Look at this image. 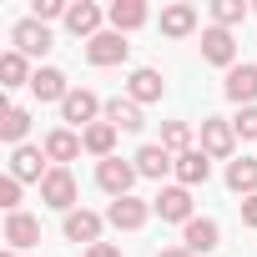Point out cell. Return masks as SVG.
Instances as JSON below:
<instances>
[{
    "label": "cell",
    "mask_w": 257,
    "mask_h": 257,
    "mask_svg": "<svg viewBox=\"0 0 257 257\" xmlns=\"http://www.w3.org/2000/svg\"><path fill=\"white\" fill-rule=\"evenodd\" d=\"M126 56H132V41L121 31H101L96 41H86V61L91 66H121Z\"/></svg>",
    "instance_id": "4"
},
{
    "label": "cell",
    "mask_w": 257,
    "mask_h": 257,
    "mask_svg": "<svg viewBox=\"0 0 257 257\" xmlns=\"http://www.w3.org/2000/svg\"><path fill=\"white\" fill-rule=\"evenodd\" d=\"M101 227H106V222H101L96 212H86V207L66 212V237H71V242H86V247H96V242H101Z\"/></svg>",
    "instance_id": "17"
},
{
    "label": "cell",
    "mask_w": 257,
    "mask_h": 257,
    "mask_svg": "<svg viewBox=\"0 0 257 257\" xmlns=\"http://www.w3.org/2000/svg\"><path fill=\"white\" fill-rule=\"evenodd\" d=\"M41 202L56 207V212H76V177L66 167H51L46 182H41Z\"/></svg>",
    "instance_id": "2"
},
{
    "label": "cell",
    "mask_w": 257,
    "mask_h": 257,
    "mask_svg": "<svg viewBox=\"0 0 257 257\" xmlns=\"http://www.w3.org/2000/svg\"><path fill=\"white\" fill-rule=\"evenodd\" d=\"M222 91H227V101H237V106H252V101H257V66H232Z\"/></svg>",
    "instance_id": "18"
},
{
    "label": "cell",
    "mask_w": 257,
    "mask_h": 257,
    "mask_svg": "<svg viewBox=\"0 0 257 257\" xmlns=\"http://www.w3.org/2000/svg\"><path fill=\"white\" fill-rule=\"evenodd\" d=\"M106 121L116 126V132H142V126H147V116H142V106L132 96H111L106 101Z\"/></svg>",
    "instance_id": "16"
},
{
    "label": "cell",
    "mask_w": 257,
    "mask_h": 257,
    "mask_svg": "<svg viewBox=\"0 0 257 257\" xmlns=\"http://www.w3.org/2000/svg\"><path fill=\"white\" fill-rule=\"evenodd\" d=\"M96 111H101V96L96 91H71L61 101V121L66 126H96Z\"/></svg>",
    "instance_id": "9"
},
{
    "label": "cell",
    "mask_w": 257,
    "mask_h": 257,
    "mask_svg": "<svg viewBox=\"0 0 257 257\" xmlns=\"http://www.w3.org/2000/svg\"><path fill=\"white\" fill-rule=\"evenodd\" d=\"M11 177L16 182H46V152L41 147H16L11 152Z\"/></svg>",
    "instance_id": "14"
},
{
    "label": "cell",
    "mask_w": 257,
    "mask_h": 257,
    "mask_svg": "<svg viewBox=\"0 0 257 257\" xmlns=\"http://www.w3.org/2000/svg\"><path fill=\"white\" fill-rule=\"evenodd\" d=\"M147 217H152V202H142V197H121V202H111V212H106V222H111L116 232H137V227H147Z\"/></svg>",
    "instance_id": "8"
},
{
    "label": "cell",
    "mask_w": 257,
    "mask_h": 257,
    "mask_svg": "<svg viewBox=\"0 0 257 257\" xmlns=\"http://www.w3.org/2000/svg\"><path fill=\"white\" fill-rule=\"evenodd\" d=\"M222 242V227L212 222V217H192L187 227H182V247L192 252V257H202V252H212Z\"/></svg>",
    "instance_id": "10"
},
{
    "label": "cell",
    "mask_w": 257,
    "mask_h": 257,
    "mask_svg": "<svg viewBox=\"0 0 257 257\" xmlns=\"http://www.w3.org/2000/svg\"><path fill=\"white\" fill-rule=\"evenodd\" d=\"M31 66H26V56L21 51H6V56H0V86H6V91H16V86H31Z\"/></svg>",
    "instance_id": "25"
},
{
    "label": "cell",
    "mask_w": 257,
    "mask_h": 257,
    "mask_svg": "<svg viewBox=\"0 0 257 257\" xmlns=\"http://www.w3.org/2000/svg\"><path fill=\"white\" fill-rule=\"evenodd\" d=\"M242 227H257V197H242Z\"/></svg>",
    "instance_id": "33"
},
{
    "label": "cell",
    "mask_w": 257,
    "mask_h": 257,
    "mask_svg": "<svg viewBox=\"0 0 257 257\" xmlns=\"http://www.w3.org/2000/svg\"><path fill=\"white\" fill-rule=\"evenodd\" d=\"M212 21H217L222 31L242 26V21H247V0H217V6H212Z\"/></svg>",
    "instance_id": "29"
},
{
    "label": "cell",
    "mask_w": 257,
    "mask_h": 257,
    "mask_svg": "<svg viewBox=\"0 0 257 257\" xmlns=\"http://www.w3.org/2000/svg\"><path fill=\"white\" fill-rule=\"evenodd\" d=\"M157 257H192V252H187V247H162Z\"/></svg>",
    "instance_id": "35"
},
{
    "label": "cell",
    "mask_w": 257,
    "mask_h": 257,
    "mask_svg": "<svg viewBox=\"0 0 257 257\" xmlns=\"http://www.w3.org/2000/svg\"><path fill=\"white\" fill-rule=\"evenodd\" d=\"M162 147H167L172 157L192 152V126H187V121H167V126H162Z\"/></svg>",
    "instance_id": "28"
},
{
    "label": "cell",
    "mask_w": 257,
    "mask_h": 257,
    "mask_svg": "<svg viewBox=\"0 0 257 257\" xmlns=\"http://www.w3.org/2000/svg\"><path fill=\"white\" fill-rule=\"evenodd\" d=\"M71 6H61V0H36V21L46 26V21H56V16H66Z\"/></svg>",
    "instance_id": "32"
},
{
    "label": "cell",
    "mask_w": 257,
    "mask_h": 257,
    "mask_svg": "<svg viewBox=\"0 0 257 257\" xmlns=\"http://www.w3.org/2000/svg\"><path fill=\"white\" fill-rule=\"evenodd\" d=\"M202 152H207L212 162H227V157L237 152V132H232V121H222V116H207V121H202Z\"/></svg>",
    "instance_id": "3"
},
{
    "label": "cell",
    "mask_w": 257,
    "mask_h": 257,
    "mask_svg": "<svg viewBox=\"0 0 257 257\" xmlns=\"http://www.w3.org/2000/svg\"><path fill=\"white\" fill-rule=\"evenodd\" d=\"M26 132H31V116H26L21 106H6V111H0V142L26 147Z\"/></svg>",
    "instance_id": "26"
},
{
    "label": "cell",
    "mask_w": 257,
    "mask_h": 257,
    "mask_svg": "<svg viewBox=\"0 0 257 257\" xmlns=\"http://www.w3.org/2000/svg\"><path fill=\"white\" fill-rule=\"evenodd\" d=\"M0 207H6V212H21V182H16V177H0Z\"/></svg>",
    "instance_id": "31"
},
{
    "label": "cell",
    "mask_w": 257,
    "mask_h": 257,
    "mask_svg": "<svg viewBox=\"0 0 257 257\" xmlns=\"http://www.w3.org/2000/svg\"><path fill=\"white\" fill-rule=\"evenodd\" d=\"M232 132H237L242 142H257V106H242V111L232 116Z\"/></svg>",
    "instance_id": "30"
},
{
    "label": "cell",
    "mask_w": 257,
    "mask_h": 257,
    "mask_svg": "<svg viewBox=\"0 0 257 257\" xmlns=\"http://www.w3.org/2000/svg\"><path fill=\"white\" fill-rule=\"evenodd\" d=\"M66 31H71V36H86V41H96V36H101V6H91V0L71 6V11H66Z\"/></svg>",
    "instance_id": "19"
},
{
    "label": "cell",
    "mask_w": 257,
    "mask_h": 257,
    "mask_svg": "<svg viewBox=\"0 0 257 257\" xmlns=\"http://www.w3.org/2000/svg\"><path fill=\"white\" fill-rule=\"evenodd\" d=\"M152 212L162 217V222H192V192L187 187H162L157 192V202H152Z\"/></svg>",
    "instance_id": "7"
},
{
    "label": "cell",
    "mask_w": 257,
    "mask_h": 257,
    "mask_svg": "<svg viewBox=\"0 0 257 257\" xmlns=\"http://www.w3.org/2000/svg\"><path fill=\"white\" fill-rule=\"evenodd\" d=\"M192 31H197V11H192V6H167V11H162V36L187 41Z\"/></svg>",
    "instance_id": "24"
},
{
    "label": "cell",
    "mask_w": 257,
    "mask_h": 257,
    "mask_svg": "<svg viewBox=\"0 0 257 257\" xmlns=\"http://www.w3.org/2000/svg\"><path fill=\"white\" fill-rule=\"evenodd\" d=\"M207 177H212V157H207L202 147H192V152H182V157H177V187H187V192H192V187H202Z\"/></svg>",
    "instance_id": "13"
},
{
    "label": "cell",
    "mask_w": 257,
    "mask_h": 257,
    "mask_svg": "<svg viewBox=\"0 0 257 257\" xmlns=\"http://www.w3.org/2000/svg\"><path fill=\"white\" fill-rule=\"evenodd\" d=\"M126 96H132L137 106H147V101H162V71H152V66L132 71V81H126Z\"/></svg>",
    "instance_id": "21"
},
{
    "label": "cell",
    "mask_w": 257,
    "mask_h": 257,
    "mask_svg": "<svg viewBox=\"0 0 257 257\" xmlns=\"http://www.w3.org/2000/svg\"><path fill=\"white\" fill-rule=\"evenodd\" d=\"M81 142H86V152L91 157H111V147H116V126L111 121H96V126H86V132H81Z\"/></svg>",
    "instance_id": "27"
},
{
    "label": "cell",
    "mask_w": 257,
    "mask_h": 257,
    "mask_svg": "<svg viewBox=\"0 0 257 257\" xmlns=\"http://www.w3.org/2000/svg\"><path fill=\"white\" fill-rule=\"evenodd\" d=\"M227 187H232L237 197H257V157L227 162Z\"/></svg>",
    "instance_id": "23"
},
{
    "label": "cell",
    "mask_w": 257,
    "mask_h": 257,
    "mask_svg": "<svg viewBox=\"0 0 257 257\" xmlns=\"http://www.w3.org/2000/svg\"><path fill=\"white\" fill-rule=\"evenodd\" d=\"M202 61H207V66H227V71H232V61H237V41H232V31L207 26V31H202Z\"/></svg>",
    "instance_id": "6"
},
{
    "label": "cell",
    "mask_w": 257,
    "mask_h": 257,
    "mask_svg": "<svg viewBox=\"0 0 257 257\" xmlns=\"http://www.w3.org/2000/svg\"><path fill=\"white\" fill-rule=\"evenodd\" d=\"M36 242H41V222L31 212H11L6 217V247L21 252V247H36Z\"/></svg>",
    "instance_id": "15"
},
{
    "label": "cell",
    "mask_w": 257,
    "mask_h": 257,
    "mask_svg": "<svg viewBox=\"0 0 257 257\" xmlns=\"http://www.w3.org/2000/svg\"><path fill=\"white\" fill-rule=\"evenodd\" d=\"M31 91H36V101H66V96H71L66 71H56V66H41V71L31 76Z\"/></svg>",
    "instance_id": "20"
},
{
    "label": "cell",
    "mask_w": 257,
    "mask_h": 257,
    "mask_svg": "<svg viewBox=\"0 0 257 257\" xmlns=\"http://www.w3.org/2000/svg\"><path fill=\"white\" fill-rule=\"evenodd\" d=\"M106 16H111V31H121V36H126V31H142L152 11L142 6V0H116V6H111Z\"/></svg>",
    "instance_id": "22"
},
{
    "label": "cell",
    "mask_w": 257,
    "mask_h": 257,
    "mask_svg": "<svg viewBox=\"0 0 257 257\" xmlns=\"http://www.w3.org/2000/svg\"><path fill=\"white\" fill-rule=\"evenodd\" d=\"M132 162H137V177H152V182H162L167 172H177V157H172V152H167L162 142H152V147H142V152H137Z\"/></svg>",
    "instance_id": "12"
},
{
    "label": "cell",
    "mask_w": 257,
    "mask_h": 257,
    "mask_svg": "<svg viewBox=\"0 0 257 257\" xmlns=\"http://www.w3.org/2000/svg\"><path fill=\"white\" fill-rule=\"evenodd\" d=\"M132 182H137V162H121V157L96 162V187L111 192L116 202H121V197H132Z\"/></svg>",
    "instance_id": "1"
},
{
    "label": "cell",
    "mask_w": 257,
    "mask_h": 257,
    "mask_svg": "<svg viewBox=\"0 0 257 257\" xmlns=\"http://www.w3.org/2000/svg\"><path fill=\"white\" fill-rule=\"evenodd\" d=\"M11 41H16V51H21V56H46V51H51V31H46L36 16L16 21V26H11Z\"/></svg>",
    "instance_id": "5"
},
{
    "label": "cell",
    "mask_w": 257,
    "mask_h": 257,
    "mask_svg": "<svg viewBox=\"0 0 257 257\" xmlns=\"http://www.w3.org/2000/svg\"><path fill=\"white\" fill-rule=\"evenodd\" d=\"M0 257H16V252H0Z\"/></svg>",
    "instance_id": "36"
},
{
    "label": "cell",
    "mask_w": 257,
    "mask_h": 257,
    "mask_svg": "<svg viewBox=\"0 0 257 257\" xmlns=\"http://www.w3.org/2000/svg\"><path fill=\"white\" fill-rule=\"evenodd\" d=\"M86 257H121V247L116 242H96V247H86Z\"/></svg>",
    "instance_id": "34"
},
{
    "label": "cell",
    "mask_w": 257,
    "mask_h": 257,
    "mask_svg": "<svg viewBox=\"0 0 257 257\" xmlns=\"http://www.w3.org/2000/svg\"><path fill=\"white\" fill-rule=\"evenodd\" d=\"M81 147H86V142H81V137L71 132V126H56V132H51V137L41 142V152H46V162H56V167H66V162H76V157H81Z\"/></svg>",
    "instance_id": "11"
}]
</instances>
